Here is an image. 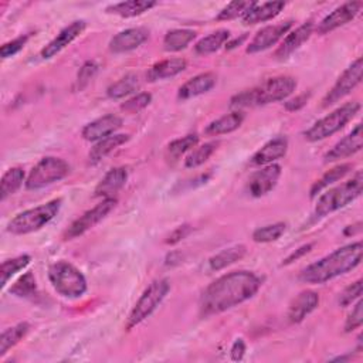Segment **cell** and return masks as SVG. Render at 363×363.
I'll return each mask as SVG.
<instances>
[{"instance_id":"ac0fdd59","label":"cell","mask_w":363,"mask_h":363,"mask_svg":"<svg viewBox=\"0 0 363 363\" xmlns=\"http://www.w3.org/2000/svg\"><path fill=\"white\" fill-rule=\"evenodd\" d=\"M147 37H149V31L143 27L126 28L111 38L109 50L116 54L128 52L142 45L147 40Z\"/></svg>"},{"instance_id":"f35d334b","label":"cell","mask_w":363,"mask_h":363,"mask_svg":"<svg viewBox=\"0 0 363 363\" xmlns=\"http://www.w3.org/2000/svg\"><path fill=\"white\" fill-rule=\"evenodd\" d=\"M37 292V284L33 272H26L23 277H20L11 286L10 294L20 296V298H30L35 295Z\"/></svg>"},{"instance_id":"83f0119b","label":"cell","mask_w":363,"mask_h":363,"mask_svg":"<svg viewBox=\"0 0 363 363\" xmlns=\"http://www.w3.org/2000/svg\"><path fill=\"white\" fill-rule=\"evenodd\" d=\"M242 121H244V113L240 111H235V112L227 113V115L210 122L206 126L204 133L210 135V136L225 135V133H230V132L238 129L241 126Z\"/></svg>"},{"instance_id":"5b68a950","label":"cell","mask_w":363,"mask_h":363,"mask_svg":"<svg viewBox=\"0 0 363 363\" xmlns=\"http://www.w3.org/2000/svg\"><path fill=\"white\" fill-rule=\"evenodd\" d=\"M61 199L50 200L37 207L24 210L16 214L7 224V231L14 235H24L34 233L48 224L61 208Z\"/></svg>"},{"instance_id":"9c48e42d","label":"cell","mask_w":363,"mask_h":363,"mask_svg":"<svg viewBox=\"0 0 363 363\" xmlns=\"http://www.w3.org/2000/svg\"><path fill=\"white\" fill-rule=\"evenodd\" d=\"M69 173V164L60 157H43L28 173L26 187L28 190H40L55 182L62 180Z\"/></svg>"},{"instance_id":"4316f807","label":"cell","mask_w":363,"mask_h":363,"mask_svg":"<svg viewBox=\"0 0 363 363\" xmlns=\"http://www.w3.org/2000/svg\"><path fill=\"white\" fill-rule=\"evenodd\" d=\"M186 65H187V62L183 58L162 60L150 67V69L147 71V79L159 81V79L172 78V77L180 74L186 68Z\"/></svg>"},{"instance_id":"836d02e7","label":"cell","mask_w":363,"mask_h":363,"mask_svg":"<svg viewBox=\"0 0 363 363\" xmlns=\"http://www.w3.org/2000/svg\"><path fill=\"white\" fill-rule=\"evenodd\" d=\"M139 86H140L139 77L135 74H128L123 78L113 82L112 85H109L106 89V95L112 99H119L138 91Z\"/></svg>"},{"instance_id":"b9f144b4","label":"cell","mask_w":363,"mask_h":363,"mask_svg":"<svg viewBox=\"0 0 363 363\" xmlns=\"http://www.w3.org/2000/svg\"><path fill=\"white\" fill-rule=\"evenodd\" d=\"M152 101V95L149 92H140V94H136L135 96L126 99L122 105H121V109L125 111V112H129V113H135V112H139L140 109L146 108Z\"/></svg>"},{"instance_id":"8d00e7d4","label":"cell","mask_w":363,"mask_h":363,"mask_svg":"<svg viewBox=\"0 0 363 363\" xmlns=\"http://www.w3.org/2000/svg\"><path fill=\"white\" fill-rule=\"evenodd\" d=\"M31 261V257L27 255V254H23V255H18V257H14L11 259H6L3 264H1V269H0V275H1V288L6 286L7 281L14 275L17 274L18 271H21L23 268H26Z\"/></svg>"},{"instance_id":"f6af8a7d","label":"cell","mask_w":363,"mask_h":363,"mask_svg":"<svg viewBox=\"0 0 363 363\" xmlns=\"http://www.w3.org/2000/svg\"><path fill=\"white\" fill-rule=\"evenodd\" d=\"M363 323V302L359 299L345 322V332H353Z\"/></svg>"},{"instance_id":"4fadbf2b","label":"cell","mask_w":363,"mask_h":363,"mask_svg":"<svg viewBox=\"0 0 363 363\" xmlns=\"http://www.w3.org/2000/svg\"><path fill=\"white\" fill-rule=\"evenodd\" d=\"M291 27H292V21L291 20L262 27L252 37V40L247 45L245 51L248 54H254V52H259V51L271 48L272 45H275L289 31Z\"/></svg>"},{"instance_id":"c3c4849f","label":"cell","mask_w":363,"mask_h":363,"mask_svg":"<svg viewBox=\"0 0 363 363\" xmlns=\"http://www.w3.org/2000/svg\"><path fill=\"white\" fill-rule=\"evenodd\" d=\"M191 231V227L189 224H183V225H179L170 235L169 238L166 240L167 244H176L179 241H182L183 238H186Z\"/></svg>"},{"instance_id":"e0dca14e","label":"cell","mask_w":363,"mask_h":363,"mask_svg":"<svg viewBox=\"0 0 363 363\" xmlns=\"http://www.w3.org/2000/svg\"><path fill=\"white\" fill-rule=\"evenodd\" d=\"M121 126H122V119L118 115H113V113L104 115L89 122L82 129V138L89 142H98L104 138L113 135Z\"/></svg>"},{"instance_id":"d6986e66","label":"cell","mask_w":363,"mask_h":363,"mask_svg":"<svg viewBox=\"0 0 363 363\" xmlns=\"http://www.w3.org/2000/svg\"><path fill=\"white\" fill-rule=\"evenodd\" d=\"M319 303V295L315 291L306 289L299 292L289 303L286 318L291 323L302 322L311 312L316 309Z\"/></svg>"},{"instance_id":"2e32d148","label":"cell","mask_w":363,"mask_h":363,"mask_svg":"<svg viewBox=\"0 0 363 363\" xmlns=\"http://www.w3.org/2000/svg\"><path fill=\"white\" fill-rule=\"evenodd\" d=\"M85 30V21L84 20H77L72 21L69 26H67L65 28H62L57 37H54L40 52V57L43 60H48L52 58L54 55H57L61 50H64L68 44H71L82 31Z\"/></svg>"},{"instance_id":"ba28073f","label":"cell","mask_w":363,"mask_h":363,"mask_svg":"<svg viewBox=\"0 0 363 363\" xmlns=\"http://www.w3.org/2000/svg\"><path fill=\"white\" fill-rule=\"evenodd\" d=\"M169 291H170V282L167 279L162 278V279L153 281L143 291V294L132 308L125 328L130 330L132 328L139 325L142 320L149 318L156 311V308L162 303V301L166 298Z\"/></svg>"},{"instance_id":"681fc988","label":"cell","mask_w":363,"mask_h":363,"mask_svg":"<svg viewBox=\"0 0 363 363\" xmlns=\"http://www.w3.org/2000/svg\"><path fill=\"white\" fill-rule=\"evenodd\" d=\"M312 245H313V244H311V242H309V244H305V245L299 247L298 250H295L294 252H291V254L284 259V262H282V264H284V265H286V264H291L292 261H296L298 258H301L302 255H305L306 252H309V251H311V248H312Z\"/></svg>"},{"instance_id":"ab89813d","label":"cell","mask_w":363,"mask_h":363,"mask_svg":"<svg viewBox=\"0 0 363 363\" xmlns=\"http://www.w3.org/2000/svg\"><path fill=\"white\" fill-rule=\"evenodd\" d=\"M257 3L255 1H233L227 4L216 17L218 21H225V20H233L237 17H244Z\"/></svg>"},{"instance_id":"bcb514c9","label":"cell","mask_w":363,"mask_h":363,"mask_svg":"<svg viewBox=\"0 0 363 363\" xmlns=\"http://www.w3.org/2000/svg\"><path fill=\"white\" fill-rule=\"evenodd\" d=\"M98 71V65L94 62V61H86L79 72H78V77H77V89H82L92 78L94 75L96 74Z\"/></svg>"},{"instance_id":"484cf974","label":"cell","mask_w":363,"mask_h":363,"mask_svg":"<svg viewBox=\"0 0 363 363\" xmlns=\"http://www.w3.org/2000/svg\"><path fill=\"white\" fill-rule=\"evenodd\" d=\"M156 1H147V0H129V1H121L111 4L105 9L106 13L115 14L119 17L130 18L143 14L145 11H149L152 7H155Z\"/></svg>"},{"instance_id":"f1b7e54d","label":"cell","mask_w":363,"mask_h":363,"mask_svg":"<svg viewBox=\"0 0 363 363\" xmlns=\"http://www.w3.org/2000/svg\"><path fill=\"white\" fill-rule=\"evenodd\" d=\"M247 252L245 245L242 244H237L228 248L221 250L220 252H217L216 255H213L211 258H208L207 265L210 271H220L223 268H227L228 265L240 261Z\"/></svg>"},{"instance_id":"1f68e13d","label":"cell","mask_w":363,"mask_h":363,"mask_svg":"<svg viewBox=\"0 0 363 363\" xmlns=\"http://www.w3.org/2000/svg\"><path fill=\"white\" fill-rule=\"evenodd\" d=\"M230 37V31L228 30H217L203 38H200L196 45L194 50L199 55H207L211 52H216L217 50H220L224 43L228 40Z\"/></svg>"},{"instance_id":"7dc6e473","label":"cell","mask_w":363,"mask_h":363,"mask_svg":"<svg viewBox=\"0 0 363 363\" xmlns=\"http://www.w3.org/2000/svg\"><path fill=\"white\" fill-rule=\"evenodd\" d=\"M309 96H311L309 92H303V94L296 95L295 98H292V99H289V101L285 102V109H286V111H291V112L301 109L302 106L306 105Z\"/></svg>"},{"instance_id":"e575fe53","label":"cell","mask_w":363,"mask_h":363,"mask_svg":"<svg viewBox=\"0 0 363 363\" xmlns=\"http://www.w3.org/2000/svg\"><path fill=\"white\" fill-rule=\"evenodd\" d=\"M30 325L27 322H20L9 329H6L0 336V356H4L13 346H16L28 332Z\"/></svg>"},{"instance_id":"6da1fadb","label":"cell","mask_w":363,"mask_h":363,"mask_svg":"<svg viewBox=\"0 0 363 363\" xmlns=\"http://www.w3.org/2000/svg\"><path fill=\"white\" fill-rule=\"evenodd\" d=\"M262 281L251 271H234L213 281L200 296V313L211 316L252 298Z\"/></svg>"},{"instance_id":"d4e9b609","label":"cell","mask_w":363,"mask_h":363,"mask_svg":"<svg viewBox=\"0 0 363 363\" xmlns=\"http://www.w3.org/2000/svg\"><path fill=\"white\" fill-rule=\"evenodd\" d=\"M285 7V1H265L262 4H255L244 17V24H257L268 21L277 17Z\"/></svg>"},{"instance_id":"30bf717a","label":"cell","mask_w":363,"mask_h":363,"mask_svg":"<svg viewBox=\"0 0 363 363\" xmlns=\"http://www.w3.org/2000/svg\"><path fill=\"white\" fill-rule=\"evenodd\" d=\"M115 206H116V199L115 197L104 199L95 207L85 211L75 221H72L69 224V227L64 231L62 238L64 240H72V238H77V237L82 235L84 233L91 230L94 225H96L99 221H102L113 210Z\"/></svg>"},{"instance_id":"7a4b0ae2","label":"cell","mask_w":363,"mask_h":363,"mask_svg":"<svg viewBox=\"0 0 363 363\" xmlns=\"http://www.w3.org/2000/svg\"><path fill=\"white\" fill-rule=\"evenodd\" d=\"M362 241L347 244L303 268L299 279L306 284H323L354 269L362 262Z\"/></svg>"},{"instance_id":"4dcf8cb0","label":"cell","mask_w":363,"mask_h":363,"mask_svg":"<svg viewBox=\"0 0 363 363\" xmlns=\"http://www.w3.org/2000/svg\"><path fill=\"white\" fill-rule=\"evenodd\" d=\"M352 169H353V164H350V163H342V164L335 166L333 169L328 170L320 179H318V180L312 184V187H311V197H312V199L316 197L318 193L322 191L325 187L333 184L335 182H337V180H340V179H343Z\"/></svg>"},{"instance_id":"cb8c5ba5","label":"cell","mask_w":363,"mask_h":363,"mask_svg":"<svg viewBox=\"0 0 363 363\" xmlns=\"http://www.w3.org/2000/svg\"><path fill=\"white\" fill-rule=\"evenodd\" d=\"M129 140V135H123V133H113L108 138H104L101 140H98L92 149L89 150L88 159L91 164H95L98 162H101L104 157H106L111 152H113L115 149H118L121 145L126 143Z\"/></svg>"},{"instance_id":"9a60e30c","label":"cell","mask_w":363,"mask_h":363,"mask_svg":"<svg viewBox=\"0 0 363 363\" xmlns=\"http://www.w3.org/2000/svg\"><path fill=\"white\" fill-rule=\"evenodd\" d=\"M363 146V132L362 125L357 123L350 133H347L343 139H340L326 155L325 162H335L345 157H349L357 153Z\"/></svg>"},{"instance_id":"ee69618b","label":"cell","mask_w":363,"mask_h":363,"mask_svg":"<svg viewBox=\"0 0 363 363\" xmlns=\"http://www.w3.org/2000/svg\"><path fill=\"white\" fill-rule=\"evenodd\" d=\"M28 38H30V34H24V35H20V37L9 41V43H4L0 48L1 58H10V57L16 55L20 50H23V47L26 45Z\"/></svg>"},{"instance_id":"ffe728a7","label":"cell","mask_w":363,"mask_h":363,"mask_svg":"<svg viewBox=\"0 0 363 363\" xmlns=\"http://www.w3.org/2000/svg\"><path fill=\"white\" fill-rule=\"evenodd\" d=\"M313 33V23L312 21H306L302 26H299L298 28H295L294 31L288 33L286 37L282 40V43L279 44V47L275 50L274 57L278 60H285L288 58L291 54H294L305 41L309 40V37Z\"/></svg>"},{"instance_id":"3957f363","label":"cell","mask_w":363,"mask_h":363,"mask_svg":"<svg viewBox=\"0 0 363 363\" xmlns=\"http://www.w3.org/2000/svg\"><path fill=\"white\" fill-rule=\"evenodd\" d=\"M296 88V79L288 75L274 77L255 88L242 91L231 98V108H248L259 106L271 102H278L288 98Z\"/></svg>"},{"instance_id":"d590c367","label":"cell","mask_w":363,"mask_h":363,"mask_svg":"<svg viewBox=\"0 0 363 363\" xmlns=\"http://www.w3.org/2000/svg\"><path fill=\"white\" fill-rule=\"evenodd\" d=\"M217 142H207L201 146H196L194 149L190 150V153L184 159V166L187 169H194L201 166L204 162L208 160V157L214 153L217 149Z\"/></svg>"},{"instance_id":"f907efd6","label":"cell","mask_w":363,"mask_h":363,"mask_svg":"<svg viewBox=\"0 0 363 363\" xmlns=\"http://www.w3.org/2000/svg\"><path fill=\"white\" fill-rule=\"evenodd\" d=\"M244 352H245V343H244V340H242V339H237V340L233 343L231 350H230L231 359L235 360V362H237V360H241L242 356H244Z\"/></svg>"},{"instance_id":"8fae6325","label":"cell","mask_w":363,"mask_h":363,"mask_svg":"<svg viewBox=\"0 0 363 363\" xmlns=\"http://www.w3.org/2000/svg\"><path fill=\"white\" fill-rule=\"evenodd\" d=\"M362 74H363V60L359 57L350 67H347L343 74L337 78L335 85L329 89V92L325 95L322 99V106L328 108L346 95H349L362 81Z\"/></svg>"},{"instance_id":"7bdbcfd3","label":"cell","mask_w":363,"mask_h":363,"mask_svg":"<svg viewBox=\"0 0 363 363\" xmlns=\"http://www.w3.org/2000/svg\"><path fill=\"white\" fill-rule=\"evenodd\" d=\"M362 279H357L354 281L353 284H350L349 286L345 288V291L340 294V298H339V305L340 306H347L350 303H353L356 299H360V295H362Z\"/></svg>"},{"instance_id":"8992f818","label":"cell","mask_w":363,"mask_h":363,"mask_svg":"<svg viewBox=\"0 0 363 363\" xmlns=\"http://www.w3.org/2000/svg\"><path fill=\"white\" fill-rule=\"evenodd\" d=\"M48 279L54 289L65 298H79L86 292L84 274L68 261H57L48 268Z\"/></svg>"},{"instance_id":"7402d4cb","label":"cell","mask_w":363,"mask_h":363,"mask_svg":"<svg viewBox=\"0 0 363 363\" xmlns=\"http://www.w3.org/2000/svg\"><path fill=\"white\" fill-rule=\"evenodd\" d=\"M126 180H128V170L125 167H113L96 184L95 196L111 199L126 184Z\"/></svg>"},{"instance_id":"f546056e","label":"cell","mask_w":363,"mask_h":363,"mask_svg":"<svg viewBox=\"0 0 363 363\" xmlns=\"http://www.w3.org/2000/svg\"><path fill=\"white\" fill-rule=\"evenodd\" d=\"M196 38V31L187 28H174L166 33L163 38V48L170 52L182 51Z\"/></svg>"},{"instance_id":"60d3db41","label":"cell","mask_w":363,"mask_h":363,"mask_svg":"<svg viewBox=\"0 0 363 363\" xmlns=\"http://www.w3.org/2000/svg\"><path fill=\"white\" fill-rule=\"evenodd\" d=\"M286 230V224L285 223H274V224H268L264 225L261 228H257L252 233V240L255 242H271L278 240Z\"/></svg>"},{"instance_id":"7c38bea8","label":"cell","mask_w":363,"mask_h":363,"mask_svg":"<svg viewBox=\"0 0 363 363\" xmlns=\"http://www.w3.org/2000/svg\"><path fill=\"white\" fill-rule=\"evenodd\" d=\"M279 176H281L279 164H275V163L267 164L261 170H257L250 176L245 184V190L252 197H262L277 186Z\"/></svg>"},{"instance_id":"d6a6232c","label":"cell","mask_w":363,"mask_h":363,"mask_svg":"<svg viewBox=\"0 0 363 363\" xmlns=\"http://www.w3.org/2000/svg\"><path fill=\"white\" fill-rule=\"evenodd\" d=\"M24 182V169L20 166L10 167L1 177L0 184V199L6 200L9 196L14 194Z\"/></svg>"},{"instance_id":"603a6c76","label":"cell","mask_w":363,"mask_h":363,"mask_svg":"<svg viewBox=\"0 0 363 363\" xmlns=\"http://www.w3.org/2000/svg\"><path fill=\"white\" fill-rule=\"evenodd\" d=\"M217 77L213 72H203L199 74L193 78H190L189 81H186L177 92V98L179 99H190L194 96H199L201 94L208 92L214 85H216Z\"/></svg>"},{"instance_id":"74e56055","label":"cell","mask_w":363,"mask_h":363,"mask_svg":"<svg viewBox=\"0 0 363 363\" xmlns=\"http://www.w3.org/2000/svg\"><path fill=\"white\" fill-rule=\"evenodd\" d=\"M197 143H199V136L196 133L179 138V139H176V140L169 143V146H167V157H170L172 160H176L182 155H184V153L190 152L193 147H196Z\"/></svg>"},{"instance_id":"5bb4252c","label":"cell","mask_w":363,"mask_h":363,"mask_svg":"<svg viewBox=\"0 0 363 363\" xmlns=\"http://www.w3.org/2000/svg\"><path fill=\"white\" fill-rule=\"evenodd\" d=\"M362 6H363L362 1H347L336 7L318 24L316 27L318 34H326L340 26H345L359 14Z\"/></svg>"},{"instance_id":"52a82bcc","label":"cell","mask_w":363,"mask_h":363,"mask_svg":"<svg viewBox=\"0 0 363 363\" xmlns=\"http://www.w3.org/2000/svg\"><path fill=\"white\" fill-rule=\"evenodd\" d=\"M359 109H360V104L356 101L347 102L339 106L337 109L332 111L329 115L315 122L305 132V139L309 142H318L332 136L333 133L339 132L349 121H352L354 115L359 112Z\"/></svg>"},{"instance_id":"44dd1931","label":"cell","mask_w":363,"mask_h":363,"mask_svg":"<svg viewBox=\"0 0 363 363\" xmlns=\"http://www.w3.org/2000/svg\"><path fill=\"white\" fill-rule=\"evenodd\" d=\"M288 150V139L285 136H277L268 140L259 150L251 157V163L255 166H267L272 162L284 157Z\"/></svg>"},{"instance_id":"277c9868","label":"cell","mask_w":363,"mask_h":363,"mask_svg":"<svg viewBox=\"0 0 363 363\" xmlns=\"http://www.w3.org/2000/svg\"><path fill=\"white\" fill-rule=\"evenodd\" d=\"M362 189H363V174L359 170L354 173V176L350 180L333 189H329L326 193H323L316 201L313 216L316 218H322L347 206L362 194Z\"/></svg>"}]
</instances>
